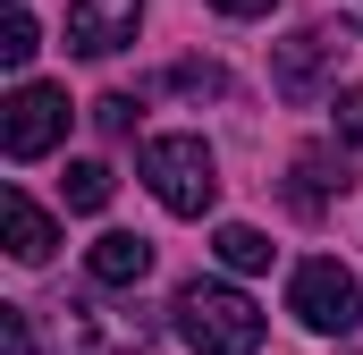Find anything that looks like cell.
Masks as SVG:
<instances>
[{"instance_id":"obj_10","label":"cell","mask_w":363,"mask_h":355,"mask_svg":"<svg viewBox=\"0 0 363 355\" xmlns=\"http://www.w3.org/2000/svg\"><path fill=\"white\" fill-rule=\"evenodd\" d=\"M110 186H118V178H110V161H68L60 203H68V212H101V203H110Z\"/></svg>"},{"instance_id":"obj_2","label":"cell","mask_w":363,"mask_h":355,"mask_svg":"<svg viewBox=\"0 0 363 355\" xmlns=\"http://www.w3.org/2000/svg\"><path fill=\"white\" fill-rule=\"evenodd\" d=\"M135 170L161 195V212H178V220H203V212L220 203V161H211L203 136H152V144L135 153Z\"/></svg>"},{"instance_id":"obj_9","label":"cell","mask_w":363,"mask_h":355,"mask_svg":"<svg viewBox=\"0 0 363 355\" xmlns=\"http://www.w3.org/2000/svg\"><path fill=\"white\" fill-rule=\"evenodd\" d=\"M330 195H347V161H330V153H296V170H287V203H296L304 220H321Z\"/></svg>"},{"instance_id":"obj_7","label":"cell","mask_w":363,"mask_h":355,"mask_svg":"<svg viewBox=\"0 0 363 355\" xmlns=\"http://www.w3.org/2000/svg\"><path fill=\"white\" fill-rule=\"evenodd\" d=\"M144 271H152V237H135V229H101L85 254L93 288H144Z\"/></svg>"},{"instance_id":"obj_12","label":"cell","mask_w":363,"mask_h":355,"mask_svg":"<svg viewBox=\"0 0 363 355\" xmlns=\"http://www.w3.org/2000/svg\"><path fill=\"white\" fill-rule=\"evenodd\" d=\"M34 43H43V34H34V17H26V9H9V17H0V60H9V68H26V60H34Z\"/></svg>"},{"instance_id":"obj_6","label":"cell","mask_w":363,"mask_h":355,"mask_svg":"<svg viewBox=\"0 0 363 355\" xmlns=\"http://www.w3.org/2000/svg\"><path fill=\"white\" fill-rule=\"evenodd\" d=\"M135 26H144V0H68V43H77L85 60L127 51V43H135Z\"/></svg>"},{"instance_id":"obj_8","label":"cell","mask_w":363,"mask_h":355,"mask_svg":"<svg viewBox=\"0 0 363 355\" xmlns=\"http://www.w3.org/2000/svg\"><path fill=\"white\" fill-rule=\"evenodd\" d=\"M0 220H9V254H17L26 271H43V263H51L60 229H51V212H43L26 186H9V195H0Z\"/></svg>"},{"instance_id":"obj_3","label":"cell","mask_w":363,"mask_h":355,"mask_svg":"<svg viewBox=\"0 0 363 355\" xmlns=\"http://www.w3.org/2000/svg\"><path fill=\"white\" fill-rule=\"evenodd\" d=\"M355 271L338 263V254H313V263H296V279H287V313L304 322V330H321V339H347L355 330Z\"/></svg>"},{"instance_id":"obj_11","label":"cell","mask_w":363,"mask_h":355,"mask_svg":"<svg viewBox=\"0 0 363 355\" xmlns=\"http://www.w3.org/2000/svg\"><path fill=\"white\" fill-rule=\"evenodd\" d=\"M211 254H220L228 271H271V237H262V229H245V220H228V229L211 237Z\"/></svg>"},{"instance_id":"obj_15","label":"cell","mask_w":363,"mask_h":355,"mask_svg":"<svg viewBox=\"0 0 363 355\" xmlns=\"http://www.w3.org/2000/svg\"><path fill=\"white\" fill-rule=\"evenodd\" d=\"M211 9H220V17H271L279 0H211Z\"/></svg>"},{"instance_id":"obj_4","label":"cell","mask_w":363,"mask_h":355,"mask_svg":"<svg viewBox=\"0 0 363 355\" xmlns=\"http://www.w3.org/2000/svg\"><path fill=\"white\" fill-rule=\"evenodd\" d=\"M60 136H68V93L60 85H17L9 93V110H0V153L9 161H43Z\"/></svg>"},{"instance_id":"obj_14","label":"cell","mask_w":363,"mask_h":355,"mask_svg":"<svg viewBox=\"0 0 363 355\" xmlns=\"http://www.w3.org/2000/svg\"><path fill=\"white\" fill-rule=\"evenodd\" d=\"M338 136L363 153V85H347V93H338Z\"/></svg>"},{"instance_id":"obj_1","label":"cell","mask_w":363,"mask_h":355,"mask_svg":"<svg viewBox=\"0 0 363 355\" xmlns=\"http://www.w3.org/2000/svg\"><path fill=\"white\" fill-rule=\"evenodd\" d=\"M178 339L194 355H262V313H254V296H237L220 279H186L178 288Z\"/></svg>"},{"instance_id":"obj_5","label":"cell","mask_w":363,"mask_h":355,"mask_svg":"<svg viewBox=\"0 0 363 355\" xmlns=\"http://www.w3.org/2000/svg\"><path fill=\"white\" fill-rule=\"evenodd\" d=\"M347 43H355L347 26H304V34H287V43H279L271 85L287 93V102H313V93H321V77H330V68L347 60Z\"/></svg>"},{"instance_id":"obj_13","label":"cell","mask_w":363,"mask_h":355,"mask_svg":"<svg viewBox=\"0 0 363 355\" xmlns=\"http://www.w3.org/2000/svg\"><path fill=\"white\" fill-rule=\"evenodd\" d=\"M93 127H101V136H127V127H135V93H101V102H93Z\"/></svg>"}]
</instances>
